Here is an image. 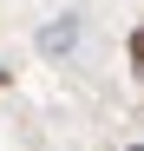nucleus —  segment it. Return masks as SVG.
I'll return each instance as SVG.
<instances>
[{
  "label": "nucleus",
  "instance_id": "1",
  "mask_svg": "<svg viewBox=\"0 0 144 151\" xmlns=\"http://www.w3.org/2000/svg\"><path fill=\"white\" fill-rule=\"evenodd\" d=\"M79 46V13H59L53 27H39V53H72Z\"/></svg>",
  "mask_w": 144,
  "mask_h": 151
},
{
  "label": "nucleus",
  "instance_id": "2",
  "mask_svg": "<svg viewBox=\"0 0 144 151\" xmlns=\"http://www.w3.org/2000/svg\"><path fill=\"white\" fill-rule=\"evenodd\" d=\"M131 66H138V72H144V27H138V33H131Z\"/></svg>",
  "mask_w": 144,
  "mask_h": 151
},
{
  "label": "nucleus",
  "instance_id": "3",
  "mask_svg": "<svg viewBox=\"0 0 144 151\" xmlns=\"http://www.w3.org/2000/svg\"><path fill=\"white\" fill-rule=\"evenodd\" d=\"M125 151H144V145H125Z\"/></svg>",
  "mask_w": 144,
  "mask_h": 151
}]
</instances>
